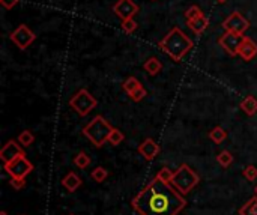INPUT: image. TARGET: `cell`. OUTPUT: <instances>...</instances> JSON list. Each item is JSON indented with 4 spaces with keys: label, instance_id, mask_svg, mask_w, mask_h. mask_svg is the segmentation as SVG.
I'll return each instance as SVG.
<instances>
[{
    "label": "cell",
    "instance_id": "22",
    "mask_svg": "<svg viewBox=\"0 0 257 215\" xmlns=\"http://www.w3.org/2000/svg\"><path fill=\"white\" fill-rule=\"evenodd\" d=\"M216 161L221 167L227 168L232 162H233V155L228 152V150H221L218 155H216Z\"/></svg>",
    "mask_w": 257,
    "mask_h": 215
},
{
    "label": "cell",
    "instance_id": "8",
    "mask_svg": "<svg viewBox=\"0 0 257 215\" xmlns=\"http://www.w3.org/2000/svg\"><path fill=\"white\" fill-rule=\"evenodd\" d=\"M244 34H236V32H226L220 40V46L224 48V52L228 56H238L239 53V47L244 41Z\"/></svg>",
    "mask_w": 257,
    "mask_h": 215
},
{
    "label": "cell",
    "instance_id": "26",
    "mask_svg": "<svg viewBox=\"0 0 257 215\" xmlns=\"http://www.w3.org/2000/svg\"><path fill=\"white\" fill-rule=\"evenodd\" d=\"M90 176H92V179L96 180V182H104V180L107 179V176H108V172H107L104 167H96V168L92 170Z\"/></svg>",
    "mask_w": 257,
    "mask_h": 215
},
{
    "label": "cell",
    "instance_id": "1",
    "mask_svg": "<svg viewBox=\"0 0 257 215\" xmlns=\"http://www.w3.org/2000/svg\"><path fill=\"white\" fill-rule=\"evenodd\" d=\"M185 204L184 194L158 178L149 182L131 200V206L140 215H178Z\"/></svg>",
    "mask_w": 257,
    "mask_h": 215
},
{
    "label": "cell",
    "instance_id": "4",
    "mask_svg": "<svg viewBox=\"0 0 257 215\" xmlns=\"http://www.w3.org/2000/svg\"><path fill=\"white\" fill-rule=\"evenodd\" d=\"M198 174L188 164H180V167L174 172L172 184L180 194H188L198 184Z\"/></svg>",
    "mask_w": 257,
    "mask_h": 215
},
{
    "label": "cell",
    "instance_id": "36",
    "mask_svg": "<svg viewBox=\"0 0 257 215\" xmlns=\"http://www.w3.org/2000/svg\"><path fill=\"white\" fill-rule=\"evenodd\" d=\"M71 215H72V214H71Z\"/></svg>",
    "mask_w": 257,
    "mask_h": 215
},
{
    "label": "cell",
    "instance_id": "3",
    "mask_svg": "<svg viewBox=\"0 0 257 215\" xmlns=\"http://www.w3.org/2000/svg\"><path fill=\"white\" fill-rule=\"evenodd\" d=\"M113 131V126L110 125L108 120L104 119V116H95L84 128L83 134L96 146L101 148L104 146L106 142H108V136Z\"/></svg>",
    "mask_w": 257,
    "mask_h": 215
},
{
    "label": "cell",
    "instance_id": "6",
    "mask_svg": "<svg viewBox=\"0 0 257 215\" xmlns=\"http://www.w3.org/2000/svg\"><path fill=\"white\" fill-rule=\"evenodd\" d=\"M34 170V164L26 158V155H20L16 160L10 161L5 164V172L11 176V178H22L26 179V176Z\"/></svg>",
    "mask_w": 257,
    "mask_h": 215
},
{
    "label": "cell",
    "instance_id": "18",
    "mask_svg": "<svg viewBox=\"0 0 257 215\" xmlns=\"http://www.w3.org/2000/svg\"><path fill=\"white\" fill-rule=\"evenodd\" d=\"M239 215H257V196L250 198L240 209Z\"/></svg>",
    "mask_w": 257,
    "mask_h": 215
},
{
    "label": "cell",
    "instance_id": "21",
    "mask_svg": "<svg viewBox=\"0 0 257 215\" xmlns=\"http://www.w3.org/2000/svg\"><path fill=\"white\" fill-rule=\"evenodd\" d=\"M142 86V83L136 78V77H128L124 83H122V89L128 94V95H131L137 88H140Z\"/></svg>",
    "mask_w": 257,
    "mask_h": 215
},
{
    "label": "cell",
    "instance_id": "28",
    "mask_svg": "<svg viewBox=\"0 0 257 215\" xmlns=\"http://www.w3.org/2000/svg\"><path fill=\"white\" fill-rule=\"evenodd\" d=\"M244 176H245V179L246 180H250V182H252V180H256L257 179V167L256 166H246L245 168H244Z\"/></svg>",
    "mask_w": 257,
    "mask_h": 215
},
{
    "label": "cell",
    "instance_id": "9",
    "mask_svg": "<svg viewBox=\"0 0 257 215\" xmlns=\"http://www.w3.org/2000/svg\"><path fill=\"white\" fill-rule=\"evenodd\" d=\"M222 29L226 32H236V34H245L250 29V22L240 14V12H233L230 14L224 22H222Z\"/></svg>",
    "mask_w": 257,
    "mask_h": 215
},
{
    "label": "cell",
    "instance_id": "12",
    "mask_svg": "<svg viewBox=\"0 0 257 215\" xmlns=\"http://www.w3.org/2000/svg\"><path fill=\"white\" fill-rule=\"evenodd\" d=\"M138 154L148 160V161H152L158 154H160V144L154 140V138H146L144 142H142L137 148Z\"/></svg>",
    "mask_w": 257,
    "mask_h": 215
},
{
    "label": "cell",
    "instance_id": "13",
    "mask_svg": "<svg viewBox=\"0 0 257 215\" xmlns=\"http://www.w3.org/2000/svg\"><path fill=\"white\" fill-rule=\"evenodd\" d=\"M238 56H240V59L245 60V62L252 60L257 56V44L251 38L245 36L244 41H242V44H240V47H239Z\"/></svg>",
    "mask_w": 257,
    "mask_h": 215
},
{
    "label": "cell",
    "instance_id": "11",
    "mask_svg": "<svg viewBox=\"0 0 257 215\" xmlns=\"http://www.w3.org/2000/svg\"><path fill=\"white\" fill-rule=\"evenodd\" d=\"M23 154H24V152H23L22 146H20L17 142L10 140L2 149H0V160H2V161L6 164V162L16 160L17 156H20V155H23Z\"/></svg>",
    "mask_w": 257,
    "mask_h": 215
},
{
    "label": "cell",
    "instance_id": "35",
    "mask_svg": "<svg viewBox=\"0 0 257 215\" xmlns=\"http://www.w3.org/2000/svg\"><path fill=\"white\" fill-rule=\"evenodd\" d=\"M254 192H256V196H257V185H256V188H254Z\"/></svg>",
    "mask_w": 257,
    "mask_h": 215
},
{
    "label": "cell",
    "instance_id": "17",
    "mask_svg": "<svg viewBox=\"0 0 257 215\" xmlns=\"http://www.w3.org/2000/svg\"><path fill=\"white\" fill-rule=\"evenodd\" d=\"M240 108L248 114V116H254L257 113V100L251 95L245 96L242 101H240Z\"/></svg>",
    "mask_w": 257,
    "mask_h": 215
},
{
    "label": "cell",
    "instance_id": "34",
    "mask_svg": "<svg viewBox=\"0 0 257 215\" xmlns=\"http://www.w3.org/2000/svg\"><path fill=\"white\" fill-rule=\"evenodd\" d=\"M0 215H8V214H6L5 210H2V212H0Z\"/></svg>",
    "mask_w": 257,
    "mask_h": 215
},
{
    "label": "cell",
    "instance_id": "5",
    "mask_svg": "<svg viewBox=\"0 0 257 215\" xmlns=\"http://www.w3.org/2000/svg\"><path fill=\"white\" fill-rule=\"evenodd\" d=\"M70 106L80 116H88L98 106V101H96V98L88 89H80L70 100Z\"/></svg>",
    "mask_w": 257,
    "mask_h": 215
},
{
    "label": "cell",
    "instance_id": "25",
    "mask_svg": "<svg viewBox=\"0 0 257 215\" xmlns=\"http://www.w3.org/2000/svg\"><path fill=\"white\" fill-rule=\"evenodd\" d=\"M120 28H122V30H124L125 34L131 35L132 32H136V30H137L138 24H137V22H136L134 18H128V20H122Z\"/></svg>",
    "mask_w": 257,
    "mask_h": 215
},
{
    "label": "cell",
    "instance_id": "10",
    "mask_svg": "<svg viewBox=\"0 0 257 215\" xmlns=\"http://www.w3.org/2000/svg\"><path fill=\"white\" fill-rule=\"evenodd\" d=\"M138 11H140L138 5L136 2H132V0H118V2L113 5V12L120 20L134 18V16L138 14Z\"/></svg>",
    "mask_w": 257,
    "mask_h": 215
},
{
    "label": "cell",
    "instance_id": "30",
    "mask_svg": "<svg viewBox=\"0 0 257 215\" xmlns=\"http://www.w3.org/2000/svg\"><path fill=\"white\" fill-rule=\"evenodd\" d=\"M148 95V92H146V89L143 88V86H140V88H137L131 95H130V98L134 101V102H140L142 100H144V96Z\"/></svg>",
    "mask_w": 257,
    "mask_h": 215
},
{
    "label": "cell",
    "instance_id": "15",
    "mask_svg": "<svg viewBox=\"0 0 257 215\" xmlns=\"http://www.w3.org/2000/svg\"><path fill=\"white\" fill-rule=\"evenodd\" d=\"M82 184H83V180H82L80 176H78L77 173H74V172H68V173L64 176V179H62V185H64L70 192L77 191V190L82 186Z\"/></svg>",
    "mask_w": 257,
    "mask_h": 215
},
{
    "label": "cell",
    "instance_id": "33",
    "mask_svg": "<svg viewBox=\"0 0 257 215\" xmlns=\"http://www.w3.org/2000/svg\"><path fill=\"white\" fill-rule=\"evenodd\" d=\"M215 2H216V4H226L227 0H215Z\"/></svg>",
    "mask_w": 257,
    "mask_h": 215
},
{
    "label": "cell",
    "instance_id": "27",
    "mask_svg": "<svg viewBox=\"0 0 257 215\" xmlns=\"http://www.w3.org/2000/svg\"><path fill=\"white\" fill-rule=\"evenodd\" d=\"M173 176H174V172H172L168 167H162V168L158 172V174H156V178H158V179H161V180H162V182H166V184H172Z\"/></svg>",
    "mask_w": 257,
    "mask_h": 215
},
{
    "label": "cell",
    "instance_id": "23",
    "mask_svg": "<svg viewBox=\"0 0 257 215\" xmlns=\"http://www.w3.org/2000/svg\"><path fill=\"white\" fill-rule=\"evenodd\" d=\"M124 140H125V134H124L120 130L113 128V131H112L110 136H108V143H110L112 146H118V144H120Z\"/></svg>",
    "mask_w": 257,
    "mask_h": 215
},
{
    "label": "cell",
    "instance_id": "24",
    "mask_svg": "<svg viewBox=\"0 0 257 215\" xmlns=\"http://www.w3.org/2000/svg\"><path fill=\"white\" fill-rule=\"evenodd\" d=\"M34 140H35V136L32 134V131H29V130H24V131H22L20 132V136H18V143L22 144V146H30L32 143H34Z\"/></svg>",
    "mask_w": 257,
    "mask_h": 215
},
{
    "label": "cell",
    "instance_id": "19",
    "mask_svg": "<svg viewBox=\"0 0 257 215\" xmlns=\"http://www.w3.org/2000/svg\"><path fill=\"white\" fill-rule=\"evenodd\" d=\"M226 137H227V132H226V130L221 128V126H215V128L209 132V138H210L214 143H216V144L222 143V142L226 140Z\"/></svg>",
    "mask_w": 257,
    "mask_h": 215
},
{
    "label": "cell",
    "instance_id": "20",
    "mask_svg": "<svg viewBox=\"0 0 257 215\" xmlns=\"http://www.w3.org/2000/svg\"><path fill=\"white\" fill-rule=\"evenodd\" d=\"M90 162H92V160H90V156H89L84 150L78 152V154L76 155V158H74V164H76L78 168H86V167L90 166Z\"/></svg>",
    "mask_w": 257,
    "mask_h": 215
},
{
    "label": "cell",
    "instance_id": "2",
    "mask_svg": "<svg viewBox=\"0 0 257 215\" xmlns=\"http://www.w3.org/2000/svg\"><path fill=\"white\" fill-rule=\"evenodd\" d=\"M158 47L174 62H180L192 48V41L180 28H173L160 42Z\"/></svg>",
    "mask_w": 257,
    "mask_h": 215
},
{
    "label": "cell",
    "instance_id": "32",
    "mask_svg": "<svg viewBox=\"0 0 257 215\" xmlns=\"http://www.w3.org/2000/svg\"><path fill=\"white\" fill-rule=\"evenodd\" d=\"M18 4H20V0H0V5H2L5 10H12Z\"/></svg>",
    "mask_w": 257,
    "mask_h": 215
},
{
    "label": "cell",
    "instance_id": "29",
    "mask_svg": "<svg viewBox=\"0 0 257 215\" xmlns=\"http://www.w3.org/2000/svg\"><path fill=\"white\" fill-rule=\"evenodd\" d=\"M203 12H202V10L197 6V5H192V6H190L186 11H185V18L186 20H192V18H197V17H200Z\"/></svg>",
    "mask_w": 257,
    "mask_h": 215
},
{
    "label": "cell",
    "instance_id": "7",
    "mask_svg": "<svg viewBox=\"0 0 257 215\" xmlns=\"http://www.w3.org/2000/svg\"><path fill=\"white\" fill-rule=\"evenodd\" d=\"M10 40L20 48V50H26L35 40L36 35L30 30V28H28L26 24H20L11 35Z\"/></svg>",
    "mask_w": 257,
    "mask_h": 215
},
{
    "label": "cell",
    "instance_id": "14",
    "mask_svg": "<svg viewBox=\"0 0 257 215\" xmlns=\"http://www.w3.org/2000/svg\"><path fill=\"white\" fill-rule=\"evenodd\" d=\"M186 26H188V29H190L192 34L202 35V34L208 29V26H209V20H208V17H206L204 14H202V16L197 17V18L186 20Z\"/></svg>",
    "mask_w": 257,
    "mask_h": 215
},
{
    "label": "cell",
    "instance_id": "16",
    "mask_svg": "<svg viewBox=\"0 0 257 215\" xmlns=\"http://www.w3.org/2000/svg\"><path fill=\"white\" fill-rule=\"evenodd\" d=\"M143 70L149 74V76H156V74H160L161 72V70H162V64L160 62V59L158 58H149L144 64H143Z\"/></svg>",
    "mask_w": 257,
    "mask_h": 215
},
{
    "label": "cell",
    "instance_id": "31",
    "mask_svg": "<svg viewBox=\"0 0 257 215\" xmlns=\"http://www.w3.org/2000/svg\"><path fill=\"white\" fill-rule=\"evenodd\" d=\"M10 184H11V186H12V188H16V190H22V188L26 185V180H24V179H22V178H11Z\"/></svg>",
    "mask_w": 257,
    "mask_h": 215
}]
</instances>
